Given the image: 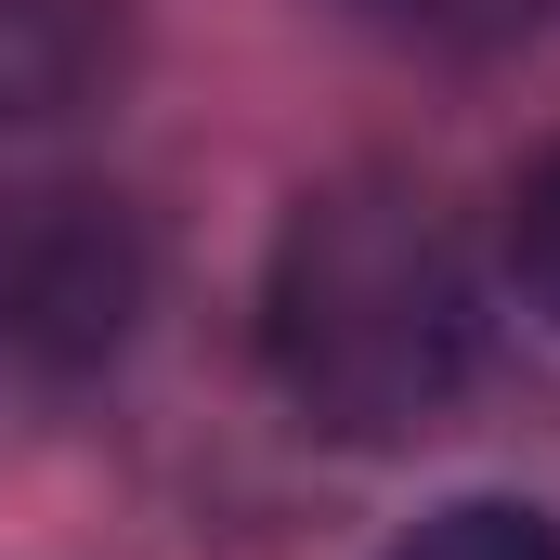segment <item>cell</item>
I'll return each mask as SVG.
<instances>
[{"label":"cell","mask_w":560,"mask_h":560,"mask_svg":"<svg viewBox=\"0 0 560 560\" xmlns=\"http://www.w3.org/2000/svg\"><path fill=\"white\" fill-rule=\"evenodd\" d=\"M118 79V0H0V118H66Z\"/></svg>","instance_id":"obj_3"},{"label":"cell","mask_w":560,"mask_h":560,"mask_svg":"<svg viewBox=\"0 0 560 560\" xmlns=\"http://www.w3.org/2000/svg\"><path fill=\"white\" fill-rule=\"evenodd\" d=\"M156 248L105 183H0V392H79L131 352Z\"/></svg>","instance_id":"obj_2"},{"label":"cell","mask_w":560,"mask_h":560,"mask_svg":"<svg viewBox=\"0 0 560 560\" xmlns=\"http://www.w3.org/2000/svg\"><path fill=\"white\" fill-rule=\"evenodd\" d=\"M261 352H275L287 405L339 443L430 430L482 365V300H469L443 209L378 170L300 196L275 235V287H261Z\"/></svg>","instance_id":"obj_1"},{"label":"cell","mask_w":560,"mask_h":560,"mask_svg":"<svg viewBox=\"0 0 560 560\" xmlns=\"http://www.w3.org/2000/svg\"><path fill=\"white\" fill-rule=\"evenodd\" d=\"M509 261H522V287H535V313L560 326V143L522 170V196H509Z\"/></svg>","instance_id":"obj_6"},{"label":"cell","mask_w":560,"mask_h":560,"mask_svg":"<svg viewBox=\"0 0 560 560\" xmlns=\"http://www.w3.org/2000/svg\"><path fill=\"white\" fill-rule=\"evenodd\" d=\"M352 13L378 39H405V52H443V66H495V52L560 26V0H352Z\"/></svg>","instance_id":"obj_4"},{"label":"cell","mask_w":560,"mask_h":560,"mask_svg":"<svg viewBox=\"0 0 560 560\" xmlns=\"http://www.w3.org/2000/svg\"><path fill=\"white\" fill-rule=\"evenodd\" d=\"M392 560H560L548 509H509V495H469V509H430Z\"/></svg>","instance_id":"obj_5"}]
</instances>
